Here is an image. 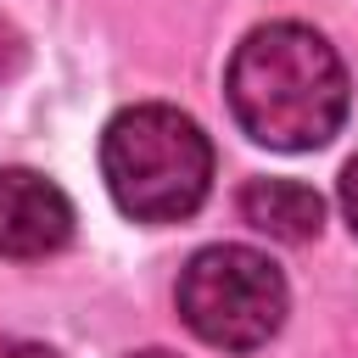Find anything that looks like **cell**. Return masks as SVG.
Instances as JSON below:
<instances>
[{
  "mask_svg": "<svg viewBox=\"0 0 358 358\" xmlns=\"http://www.w3.org/2000/svg\"><path fill=\"white\" fill-rule=\"evenodd\" d=\"M241 218L268 235V241H285V246H302L319 235L324 224V201L302 185V179H246L241 190Z\"/></svg>",
  "mask_w": 358,
  "mask_h": 358,
  "instance_id": "5b68a950",
  "label": "cell"
},
{
  "mask_svg": "<svg viewBox=\"0 0 358 358\" xmlns=\"http://www.w3.org/2000/svg\"><path fill=\"white\" fill-rule=\"evenodd\" d=\"M0 358H62L45 341H22V336H0Z\"/></svg>",
  "mask_w": 358,
  "mask_h": 358,
  "instance_id": "52a82bcc",
  "label": "cell"
},
{
  "mask_svg": "<svg viewBox=\"0 0 358 358\" xmlns=\"http://www.w3.org/2000/svg\"><path fill=\"white\" fill-rule=\"evenodd\" d=\"M73 241V201L34 168H0V257H50Z\"/></svg>",
  "mask_w": 358,
  "mask_h": 358,
  "instance_id": "277c9868",
  "label": "cell"
},
{
  "mask_svg": "<svg viewBox=\"0 0 358 358\" xmlns=\"http://www.w3.org/2000/svg\"><path fill=\"white\" fill-rule=\"evenodd\" d=\"M17 67H22V39L0 22V78H6V73H17Z\"/></svg>",
  "mask_w": 358,
  "mask_h": 358,
  "instance_id": "ba28073f",
  "label": "cell"
},
{
  "mask_svg": "<svg viewBox=\"0 0 358 358\" xmlns=\"http://www.w3.org/2000/svg\"><path fill=\"white\" fill-rule=\"evenodd\" d=\"M173 302H179V319L207 347L252 352L285 324L291 291H285V274L263 252H252V246H201L179 268Z\"/></svg>",
  "mask_w": 358,
  "mask_h": 358,
  "instance_id": "3957f363",
  "label": "cell"
},
{
  "mask_svg": "<svg viewBox=\"0 0 358 358\" xmlns=\"http://www.w3.org/2000/svg\"><path fill=\"white\" fill-rule=\"evenodd\" d=\"M134 358H173V352H162V347H151V352H134Z\"/></svg>",
  "mask_w": 358,
  "mask_h": 358,
  "instance_id": "9c48e42d",
  "label": "cell"
},
{
  "mask_svg": "<svg viewBox=\"0 0 358 358\" xmlns=\"http://www.w3.org/2000/svg\"><path fill=\"white\" fill-rule=\"evenodd\" d=\"M224 95L235 123L268 151H319L347 123V67L324 34L308 22H263L252 28L224 73Z\"/></svg>",
  "mask_w": 358,
  "mask_h": 358,
  "instance_id": "6da1fadb",
  "label": "cell"
},
{
  "mask_svg": "<svg viewBox=\"0 0 358 358\" xmlns=\"http://www.w3.org/2000/svg\"><path fill=\"white\" fill-rule=\"evenodd\" d=\"M101 179L134 224H179L213 190V140L179 106H123L101 134Z\"/></svg>",
  "mask_w": 358,
  "mask_h": 358,
  "instance_id": "7a4b0ae2",
  "label": "cell"
},
{
  "mask_svg": "<svg viewBox=\"0 0 358 358\" xmlns=\"http://www.w3.org/2000/svg\"><path fill=\"white\" fill-rule=\"evenodd\" d=\"M336 196H341V213H347V224H352V235H358V157L341 168V185H336Z\"/></svg>",
  "mask_w": 358,
  "mask_h": 358,
  "instance_id": "8992f818",
  "label": "cell"
}]
</instances>
